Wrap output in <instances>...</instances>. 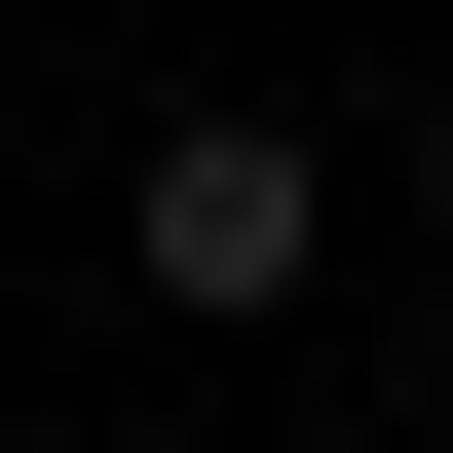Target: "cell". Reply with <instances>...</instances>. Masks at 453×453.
<instances>
[{"label":"cell","instance_id":"6da1fadb","mask_svg":"<svg viewBox=\"0 0 453 453\" xmlns=\"http://www.w3.org/2000/svg\"><path fill=\"white\" fill-rule=\"evenodd\" d=\"M151 303H303V151H265V113L151 151Z\"/></svg>","mask_w":453,"mask_h":453},{"label":"cell","instance_id":"7a4b0ae2","mask_svg":"<svg viewBox=\"0 0 453 453\" xmlns=\"http://www.w3.org/2000/svg\"><path fill=\"white\" fill-rule=\"evenodd\" d=\"M416 226H453V151H416Z\"/></svg>","mask_w":453,"mask_h":453}]
</instances>
